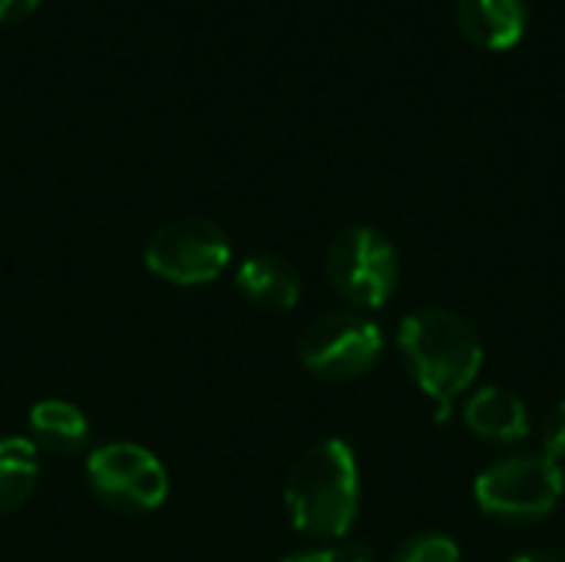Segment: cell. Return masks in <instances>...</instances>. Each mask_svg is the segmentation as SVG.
Returning <instances> with one entry per match:
<instances>
[{
  "mask_svg": "<svg viewBox=\"0 0 565 562\" xmlns=\"http://www.w3.org/2000/svg\"><path fill=\"white\" fill-rule=\"evenodd\" d=\"M391 562H460V547L447 533H417L401 543Z\"/></svg>",
  "mask_w": 565,
  "mask_h": 562,
  "instance_id": "13",
  "label": "cell"
},
{
  "mask_svg": "<svg viewBox=\"0 0 565 562\" xmlns=\"http://www.w3.org/2000/svg\"><path fill=\"white\" fill-rule=\"evenodd\" d=\"M463 421L470 434L500 447H510L530 434V411L523 397L507 388H480L477 394H470V401L463 404Z\"/></svg>",
  "mask_w": 565,
  "mask_h": 562,
  "instance_id": "10",
  "label": "cell"
},
{
  "mask_svg": "<svg viewBox=\"0 0 565 562\" xmlns=\"http://www.w3.org/2000/svg\"><path fill=\"white\" fill-rule=\"evenodd\" d=\"M285 510L291 527L318 543L344 540L361 510V470L344 441L308 447L285 480Z\"/></svg>",
  "mask_w": 565,
  "mask_h": 562,
  "instance_id": "1",
  "label": "cell"
},
{
  "mask_svg": "<svg viewBox=\"0 0 565 562\" xmlns=\"http://www.w3.org/2000/svg\"><path fill=\"white\" fill-rule=\"evenodd\" d=\"M146 268L179 288H195L215 282L232 265V238L228 232L202 215H182L159 225L146 248Z\"/></svg>",
  "mask_w": 565,
  "mask_h": 562,
  "instance_id": "5",
  "label": "cell"
},
{
  "mask_svg": "<svg viewBox=\"0 0 565 562\" xmlns=\"http://www.w3.org/2000/svg\"><path fill=\"white\" fill-rule=\"evenodd\" d=\"M86 484L103 507L126 517L152 513L169 497L166 464L149 447L132 441H113L89 450Z\"/></svg>",
  "mask_w": 565,
  "mask_h": 562,
  "instance_id": "6",
  "label": "cell"
},
{
  "mask_svg": "<svg viewBox=\"0 0 565 562\" xmlns=\"http://www.w3.org/2000/svg\"><path fill=\"white\" fill-rule=\"evenodd\" d=\"M563 467L543 454H510L477 474L473 500L500 523H540L563 500Z\"/></svg>",
  "mask_w": 565,
  "mask_h": 562,
  "instance_id": "3",
  "label": "cell"
},
{
  "mask_svg": "<svg viewBox=\"0 0 565 562\" xmlns=\"http://www.w3.org/2000/svg\"><path fill=\"white\" fill-rule=\"evenodd\" d=\"M40 484V450L30 437H0V513L20 510Z\"/></svg>",
  "mask_w": 565,
  "mask_h": 562,
  "instance_id": "12",
  "label": "cell"
},
{
  "mask_svg": "<svg viewBox=\"0 0 565 562\" xmlns=\"http://www.w3.org/2000/svg\"><path fill=\"white\" fill-rule=\"evenodd\" d=\"M384 354L381 328L354 308L328 311L315 318L298 338V358L305 371L321 381H354L374 371Z\"/></svg>",
  "mask_w": 565,
  "mask_h": 562,
  "instance_id": "7",
  "label": "cell"
},
{
  "mask_svg": "<svg viewBox=\"0 0 565 562\" xmlns=\"http://www.w3.org/2000/svg\"><path fill=\"white\" fill-rule=\"evenodd\" d=\"M540 441H543V457H550L553 464L565 460V397L546 411L540 424Z\"/></svg>",
  "mask_w": 565,
  "mask_h": 562,
  "instance_id": "14",
  "label": "cell"
},
{
  "mask_svg": "<svg viewBox=\"0 0 565 562\" xmlns=\"http://www.w3.org/2000/svg\"><path fill=\"white\" fill-rule=\"evenodd\" d=\"M40 0H0V26L23 23L36 13Z\"/></svg>",
  "mask_w": 565,
  "mask_h": 562,
  "instance_id": "15",
  "label": "cell"
},
{
  "mask_svg": "<svg viewBox=\"0 0 565 562\" xmlns=\"http://www.w3.org/2000/svg\"><path fill=\"white\" fill-rule=\"evenodd\" d=\"M334 553V562H374V553H371V547L367 543H361V540H341V547H334L331 550Z\"/></svg>",
  "mask_w": 565,
  "mask_h": 562,
  "instance_id": "16",
  "label": "cell"
},
{
  "mask_svg": "<svg viewBox=\"0 0 565 562\" xmlns=\"http://www.w3.org/2000/svg\"><path fill=\"white\" fill-rule=\"evenodd\" d=\"M30 424V441L36 450L56 454V457H73L83 454L89 444V421L86 414L60 397H43L30 407L26 414Z\"/></svg>",
  "mask_w": 565,
  "mask_h": 562,
  "instance_id": "11",
  "label": "cell"
},
{
  "mask_svg": "<svg viewBox=\"0 0 565 562\" xmlns=\"http://www.w3.org/2000/svg\"><path fill=\"white\" fill-rule=\"evenodd\" d=\"M397 351L417 388L454 404L483 371V341L477 328L450 308H417L397 328Z\"/></svg>",
  "mask_w": 565,
  "mask_h": 562,
  "instance_id": "2",
  "label": "cell"
},
{
  "mask_svg": "<svg viewBox=\"0 0 565 562\" xmlns=\"http://www.w3.org/2000/svg\"><path fill=\"white\" fill-rule=\"evenodd\" d=\"M510 562H565V553L559 550H530V553H520Z\"/></svg>",
  "mask_w": 565,
  "mask_h": 562,
  "instance_id": "17",
  "label": "cell"
},
{
  "mask_svg": "<svg viewBox=\"0 0 565 562\" xmlns=\"http://www.w3.org/2000/svg\"><path fill=\"white\" fill-rule=\"evenodd\" d=\"M324 275L354 311H374L384 308L397 291L401 255L384 232L371 225H351L331 242L324 255Z\"/></svg>",
  "mask_w": 565,
  "mask_h": 562,
  "instance_id": "4",
  "label": "cell"
},
{
  "mask_svg": "<svg viewBox=\"0 0 565 562\" xmlns=\"http://www.w3.org/2000/svg\"><path fill=\"white\" fill-rule=\"evenodd\" d=\"M463 36L490 53L513 50L530 26V0H454Z\"/></svg>",
  "mask_w": 565,
  "mask_h": 562,
  "instance_id": "8",
  "label": "cell"
},
{
  "mask_svg": "<svg viewBox=\"0 0 565 562\" xmlns=\"http://www.w3.org/2000/svg\"><path fill=\"white\" fill-rule=\"evenodd\" d=\"M235 288L262 311H291L301 298V275L288 258L258 252L235 268Z\"/></svg>",
  "mask_w": 565,
  "mask_h": 562,
  "instance_id": "9",
  "label": "cell"
},
{
  "mask_svg": "<svg viewBox=\"0 0 565 562\" xmlns=\"http://www.w3.org/2000/svg\"><path fill=\"white\" fill-rule=\"evenodd\" d=\"M281 562H334V553L331 550H301V553H291Z\"/></svg>",
  "mask_w": 565,
  "mask_h": 562,
  "instance_id": "18",
  "label": "cell"
}]
</instances>
